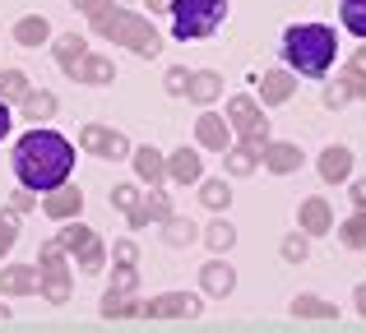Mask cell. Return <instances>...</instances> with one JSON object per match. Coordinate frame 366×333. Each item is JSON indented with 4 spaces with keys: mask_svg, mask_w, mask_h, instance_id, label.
Here are the masks:
<instances>
[{
    "mask_svg": "<svg viewBox=\"0 0 366 333\" xmlns=\"http://www.w3.org/2000/svg\"><path fill=\"white\" fill-rule=\"evenodd\" d=\"M278 51L297 79H325L339 61V33L330 24H287Z\"/></svg>",
    "mask_w": 366,
    "mask_h": 333,
    "instance_id": "7a4b0ae2",
    "label": "cell"
},
{
    "mask_svg": "<svg viewBox=\"0 0 366 333\" xmlns=\"http://www.w3.org/2000/svg\"><path fill=\"white\" fill-rule=\"evenodd\" d=\"M297 227H302L311 241H315V236H330L334 227H339V222H334V204H330L325 195L302 199V204H297Z\"/></svg>",
    "mask_w": 366,
    "mask_h": 333,
    "instance_id": "9c48e42d",
    "label": "cell"
},
{
    "mask_svg": "<svg viewBox=\"0 0 366 333\" xmlns=\"http://www.w3.org/2000/svg\"><path fill=\"white\" fill-rule=\"evenodd\" d=\"M139 199H144V190L134 185V180H121V185H112V208H121V213H130Z\"/></svg>",
    "mask_w": 366,
    "mask_h": 333,
    "instance_id": "f35d334b",
    "label": "cell"
},
{
    "mask_svg": "<svg viewBox=\"0 0 366 333\" xmlns=\"http://www.w3.org/2000/svg\"><path fill=\"white\" fill-rule=\"evenodd\" d=\"M334 79H339L343 88H348V98H352V102H357V98H366V70H362V65H352V61H348L339 74H334Z\"/></svg>",
    "mask_w": 366,
    "mask_h": 333,
    "instance_id": "8d00e7d4",
    "label": "cell"
},
{
    "mask_svg": "<svg viewBox=\"0 0 366 333\" xmlns=\"http://www.w3.org/2000/svg\"><path fill=\"white\" fill-rule=\"evenodd\" d=\"M259 167L274 171V176H292V171L306 167V153L297 144H287V139H269L264 153H259Z\"/></svg>",
    "mask_w": 366,
    "mask_h": 333,
    "instance_id": "5bb4252c",
    "label": "cell"
},
{
    "mask_svg": "<svg viewBox=\"0 0 366 333\" xmlns=\"http://www.w3.org/2000/svg\"><path fill=\"white\" fill-rule=\"evenodd\" d=\"M33 292H37V260L0 264V297H33Z\"/></svg>",
    "mask_w": 366,
    "mask_h": 333,
    "instance_id": "ac0fdd59",
    "label": "cell"
},
{
    "mask_svg": "<svg viewBox=\"0 0 366 333\" xmlns=\"http://www.w3.org/2000/svg\"><path fill=\"white\" fill-rule=\"evenodd\" d=\"M74 83H89V88H107L112 79H117V65H112V56H102V51H89L79 61V70L70 74Z\"/></svg>",
    "mask_w": 366,
    "mask_h": 333,
    "instance_id": "d6986e66",
    "label": "cell"
},
{
    "mask_svg": "<svg viewBox=\"0 0 366 333\" xmlns=\"http://www.w3.org/2000/svg\"><path fill=\"white\" fill-rule=\"evenodd\" d=\"M144 208H149V222L153 227H162L172 213H177V208H172V195L162 185H149V190H144Z\"/></svg>",
    "mask_w": 366,
    "mask_h": 333,
    "instance_id": "d6a6232c",
    "label": "cell"
},
{
    "mask_svg": "<svg viewBox=\"0 0 366 333\" xmlns=\"http://www.w3.org/2000/svg\"><path fill=\"white\" fill-rule=\"evenodd\" d=\"M339 19L357 42H366V0H339Z\"/></svg>",
    "mask_w": 366,
    "mask_h": 333,
    "instance_id": "836d02e7",
    "label": "cell"
},
{
    "mask_svg": "<svg viewBox=\"0 0 366 333\" xmlns=\"http://www.w3.org/2000/svg\"><path fill=\"white\" fill-rule=\"evenodd\" d=\"M292 315L297 319H339V306L325 297H311V292H302V297H292Z\"/></svg>",
    "mask_w": 366,
    "mask_h": 333,
    "instance_id": "f1b7e54d",
    "label": "cell"
},
{
    "mask_svg": "<svg viewBox=\"0 0 366 333\" xmlns=\"http://www.w3.org/2000/svg\"><path fill=\"white\" fill-rule=\"evenodd\" d=\"M199 176H204V153H195L186 144L167 153V180L172 185H199Z\"/></svg>",
    "mask_w": 366,
    "mask_h": 333,
    "instance_id": "9a60e30c",
    "label": "cell"
},
{
    "mask_svg": "<svg viewBox=\"0 0 366 333\" xmlns=\"http://www.w3.org/2000/svg\"><path fill=\"white\" fill-rule=\"evenodd\" d=\"M9 37H14V42L19 46H51V19H46V14H24V19H14V33H9Z\"/></svg>",
    "mask_w": 366,
    "mask_h": 333,
    "instance_id": "7402d4cb",
    "label": "cell"
},
{
    "mask_svg": "<svg viewBox=\"0 0 366 333\" xmlns=\"http://www.w3.org/2000/svg\"><path fill=\"white\" fill-rule=\"evenodd\" d=\"M74 144L61 135V130H46V125H33L28 135H19L14 144V180L28 190H37V195H46V190L65 185V180L74 176Z\"/></svg>",
    "mask_w": 366,
    "mask_h": 333,
    "instance_id": "6da1fadb",
    "label": "cell"
},
{
    "mask_svg": "<svg viewBox=\"0 0 366 333\" xmlns=\"http://www.w3.org/2000/svg\"><path fill=\"white\" fill-rule=\"evenodd\" d=\"M130 139L121 135V130H112V144H107V158H102V163H121V158H130Z\"/></svg>",
    "mask_w": 366,
    "mask_h": 333,
    "instance_id": "f6af8a7d",
    "label": "cell"
},
{
    "mask_svg": "<svg viewBox=\"0 0 366 333\" xmlns=\"http://www.w3.org/2000/svg\"><path fill=\"white\" fill-rule=\"evenodd\" d=\"M5 319H9V306H5V301H0V324H5Z\"/></svg>",
    "mask_w": 366,
    "mask_h": 333,
    "instance_id": "f5cc1de1",
    "label": "cell"
},
{
    "mask_svg": "<svg viewBox=\"0 0 366 333\" xmlns=\"http://www.w3.org/2000/svg\"><path fill=\"white\" fill-rule=\"evenodd\" d=\"M28 88H33L28 70H19V65H5V70H0V98H5L9 107H19V102L28 98Z\"/></svg>",
    "mask_w": 366,
    "mask_h": 333,
    "instance_id": "83f0119b",
    "label": "cell"
},
{
    "mask_svg": "<svg viewBox=\"0 0 366 333\" xmlns=\"http://www.w3.org/2000/svg\"><path fill=\"white\" fill-rule=\"evenodd\" d=\"M223 116H227V125H232L237 144H250V148L264 153V144L274 139V125H269V116L259 111V102L250 98V93H232L227 107H223Z\"/></svg>",
    "mask_w": 366,
    "mask_h": 333,
    "instance_id": "8992f818",
    "label": "cell"
},
{
    "mask_svg": "<svg viewBox=\"0 0 366 333\" xmlns=\"http://www.w3.org/2000/svg\"><path fill=\"white\" fill-rule=\"evenodd\" d=\"M199 292L214 297V301H223V297H232V292H237V269L223 260V255H214L209 264H199Z\"/></svg>",
    "mask_w": 366,
    "mask_h": 333,
    "instance_id": "4fadbf2b",
    "label": "cell"
},
{
    "mask_svg": "<svg viewBox=\"0 0 366 333\" xmlns=\"http://www.w3.org/2000/svg\"><path fill=\"white\" fill-rule=\"evenodd\" d=\"M70 5H74V9H79V14H84V19H93V14H102V9H107V5H112V0H70Z\"/></svg>",
    "mask_w": 366,
    "mask_h": 333,
    "instance_id": "bcb514c9",
    "label": "cell"
},
{
    "mask_svg": "<svg viewBox=\"0 0 366 333\" xmlns=\"http://www.w3.org/2000/svg\"><path fill=\"white\" fill-rule=\"evenodd\" d=\"M9 130H14V107H9V102L0 98V139H5Z\"/></svg>",
    "mask_w": 366,
    "mask_h": 333,
    "instance_id": "7dc6e473",
    "label": "cell"
},
{
    "mask_svg": "<svg viewBox=\"0 0 366 333\" xmlns=\"http://www.w3.org/2000/svg\"><path fill=\"white\" fill-rule=\"evenodd\" d=\"M42 213L51 217V222H70V217H79L84 213V190L74 185V180L46 190V195H42Z\"/></svg>",
    "mask_w": 366,
    "mask_h": 333,
    "instance_id": "8fae6325",
    "label": "cell"
},
{
    "mask_svg": "<svg viewBox=\"0 0 366 333\" xmlns=\"http://www.w3.org/2000/svg\"><path fill=\"white\" fill-rule=\"evenodd\" d=\"M352 163H357V153L348 144H330L315 158V171H320L325 185H343V180H352Z\"/></svg>",
    "mask_w": 366,
    "mask_h": 333,
    "instance_id": "7c38bea8",
    "label": "cell"
},
{
    "mask_svg": "<svg viewBox=\"0 0 366 333\" xmlns=\"http://www.w3.org/2000/svg\"><path fill=\"white\" fill-rule=\"evenodd\" d=\"M352 65H362V70H366V42L357 46V51H352Z\"/></svg>",
    "mask_w": 366,
    "mask_h": 333,
    "instance_id": "816d5d0a",
    "label": "cell"
},
{
    "mask_svg": "<svg viewBox=\"0 0 366 333\" xmlns=\"http://www.w3.org/2000/svg\"><path fill=\"white\" fill-rule=\"evenodd\" d=\"M186 83H190V70H186V65H172V70L162 74V88H167L172 98H186Z\"/></svg>",
    "mask_w": 366,
    "mask_h": 333,
    "instance_id": "b9f144b4",
    "label": "cell"
},
{
    "mask_svg": "<svg viewBox=\"0 0 366 333\" xmlns=\"http://www.w3.org/2000/svg\"><path fill=\"white\" fill-rule=\"evenodd\" d=\"M199 204H204L209 213H227V208H232V185H227L223 176H199Z\"/></svg>",
    "mask_w": 366,
    "mask_h": 333,
    "instance_id": "484cf974",
    "label": "cell"
},
{
    "mask_svg": "<svg viewBox=\"0 0 366 333\" xmlns=\"http://www.w3.org/2000/svg\"><path fill=\"white\" fill-rule=\"evenodd\" d=\"M167 19H172V37L177 42H204V37H214L223 28L227 0H172Z\"/></svg>",
    "mask_w": 366,
    "mask_h": 333,
    "instance_id": "277c9868",
    "label": "cell"
},
{
    "mask_svg": "<svg viewBox=\"0 0 366 333\" xmlns=\"http://www.w3.org/2000/svg\"><path fill=\"white\" fill-rule=\"evenodd\" d=\"M199 241L209 245V255H227L237 245V227L227 222V213H214V222L199 227Z\"/></svg>",
    "mask_w": 366,
    "mask_h": 333,
    "instance_id": "cb8c5ba5",
    "label": "cell"
},
{
    "mask_svg": "<svg viewBox=\"0 0 366 333\" xmlns=\"http://www.w3.org/2000/svg\"><path fill=\"white\" fill-rule=\"evenodd\" d=\"M139 292H117V287H107L102 292V319H139Z\"/></svg>",
    "mask_w": 366,
    "mask_h": 333,
    "instance_id": "603a6c76",
    "label": "cell"
},
{
    "mask_svg": "<svg viewBox=\"0 0 366 333\" xmlns=\"http://www.w3.org/2000/svg\"><path fill=\"white\" fill-rule=\"evenodd\" d=\"M89 51H93V46H89V37H84V33H74V28H70V33H56V37H51V56H56V65H61L65 74H74V70H79V61H84Z\"/></svg>",
    "mask_w": 366,
    "mask_h": 333,
    "instance_id": "e0dca14e",
    "label": "cell"
},
{
    "mask_svg": "<svg viewBox=\"0 0 366 333\" xmlns=\"http://www.w3.org/2000/svg\"><path fill=\"white\" fill-rule=\"evenodd\" d=\"M255 79H259V102H264V107H283V102H292L297 98V83H302L287 65H274V70L255 74Z\"/></svg>",
    "mask_w": 366,
    "mask_h": 333,
    "instance_id": "30bf717a",
    "label": "cell"
},
{
    "mask_svg": "<svg viewBox=\"0 0 366 333\" xmlns=\"http://www.w3.org/2000/svg\"><path fill=\"white\" fill-rule=\"evenodd\" d=\"M107 144H112V125H102V121H89V125H79V153L107 158Z\"/></svg>",
    "mask_w": 366,
    "mask_h": 333,
    "instance_id": "4dcf8cb0",
    "label": "cell"
},
{
    "mask_svg": "<svg viewBox=\"0 0 366 333\" xmlns=\"http://www.w3.org/2000/svg\"><path fill=\"white\" fill-rule=\"evenodd\" d=\"M14 241H19V213L14 208H0V260L14 250Z\"/></svg>",
    "mask_w": 366,
    "mask_h": 333,
    "instance_id": "74e56055",
    "label": "cell"
},
{
    "mask_svg": "<svg viewBox=\"0 0 366 333\" xmlns=\"http://www.w3.org/2000/svg\"><path fill=\"white\" fill-rule=\"evenodd\" d=\"M223 171L232 180H242V176H255L259 171V148H250V144H237L232 139V148L223 153Z\"/></svg>",
    "mask_w": 366,
    "mask_h": 333,
    "instance_id": "d4e9b609",
    "label": "cell"
},
{
    "mask_svg": "<svg viewBox=\"0 0 366 333\" xmlns=\"http://www.w3.org/2000/svg\"><path fill=\"white\" fill-rule=\"evenodd\" d=\"M74 264H79V273H102V269H107V241L93 236V241L74 255Z\"/></svg>",
    "mask_w": 366,
    "mask_h": 333,
    "instance_id": "e575fe53",
    "label": "cell"
},
{
    "mask_svg": "<svg viewBox=\"0 0 366 333\" xmlns=\"http://www.w3.org/2000/svg\"><path fill=\"white\" fill-rule=\"evenodd\" d=\"M320 102H325V107H330V111H339V107H348V88H343V83L339 79H334V83H325V88H320Z\"/></svg>",
    "mask_w": 366,
    "mask_h": 333,
    "instance_id": "7bdbcfd3",
    "label": "cell"
},
{
    "mask_svg": "<svg viewBox=\"0 0 366 333\" xmlns=\"http://www.w3.org/2000/svg\"><path fill=\"white\" fill-rule=\"evenodd\" d=\"M232 125H227V116H218V111H209V107H199V116H195V144L204 148V153H227L232 148Z\"/></svg>",
    "mask_w": 366,
    "mask_h": 333,
    "instance_id": "ba28073f",
    "label": "cell"
},
{
    "mask_svg": "<svg viewBox=\"0 0 366 333\" xmlns=\"http://www.w3.org/2000/svg\"><path fill=\"white\" fill-rule=\"evenodd\" d=\"M89 28H93V37L125 46V51H134L139 61H158V51H162V33L153 28V19H149V14H139V9L117 5V0H112L102 14H93V19H89Z\"/></svg>",
    "mask_w": 366,
    "mask_h": 333,
    "instance_id": "3957f363",
    "label": "cell"
},
{
    "mask_svg": "<svg viewBox=\"0 0 366 333\" xmlns=\"http://www.w3.org/2000/svg\"><path fill=\"white\" fill-rule=\"evenodd\" d=\"M107 264H139V245H134L130 236L112 241V245H107Z\"/></svg>",
    "mask_w": 366,
    "mask_h": 333,
    "instance_id": "60d3db41",
    "label": "cell"
},
{
    "mask_svg": "<svg viewBox=\"0 0 366 333\" xmlns=\"http://www.w3.org/2000/svg\"><path fill=\"white\" fill-rule=\"evenodd\" d=\"M93 236H98V232H93V227H84L79 217H70V222H65L61 232H56V241H61V250H65V255H70V260H74V255H79L84 245L93 241Z\"/></svg>",
    "mask_w": 366,
    "mask_h": 333,
    "instance_id": "1f68e13d",
    "label": "cell"
},
{
    "mask_svg": "<svg viewBox=\"0 0 366 333\" xmlns=\"http://www.w3.org/2000/svg\"><path fill=\"white\" fill-rule=\"evenodd\" d=\"M70 255L61 250V241H42L37 245V292L51 306H65L74 292V273H70Z\"/></svg>",
    "mask_w": 366,
    "mask_h": 333,
    "instance_id": "5b68a950",
    "label": "cell"
},
{
    "mask_svg": "<svg viewBox=\"0 0 366 333\" xmlns=\"http://www.w3.org/2000/svg\"><path fill=\"white\" fill-rule=\"evenodd\" d=\"M112 287L117 292H139V264H112Z\"/></svg>",
    "mask_w": 366,
    "mask_h": 333,
    "instance_id": "ab89813d",
    "label": "cell"
},
{
    "mask_svg": "<svg viewBox=\"0 0 366 333\" xmlns=\"http://www.w3.org/2000/svg\"><path fill=\"white\" fill-rule=\"evenodd\" d=\"M56 111H61V98H56L51 88H28V98L19 102V116L33 121V125H46Z\"/></svg>",
    "mask_w": 366,
    "mask_h": 333,
    "instance_id": "44dd1931",
    "label": "cell"
},
{
    "mask_svg": "<svg viewBox=\"0 0 366 333\" xmlns=\"http://www.w3.org/2000/svg\"><path fill=\"white\" fill-rule=\"evenodd\" d=\"M334 232H339L343 250H366V208H352V213L343 217Z\"/></svg>",
    "mask_w": 366,
    "mask_h": 333,
    "instance_id": "f546056e",
    "label": "cell"
},
{
    "mask_svg": "<svg viewBox=\"0 0 366 333\" xmlns=\"http://www.w3.org/2000/svg\"><path fill=\"white\" fill-rule=\"evenodd\" d=\"M162 241H167L172 250H186V245H195V241H199V227L190 222V217L172 213L167 222H162Z\"/></svg>",
    "mask_w": 366,
    "mask_h": 333,
    "instance_id": "4316f807",
    "label": "cell"
},
{
    "mask_svg": "<svg viewBox=\"0 0 366 333\" xmlns=\"http://www.w3.org/2000/svg\"><path fill=\"white\" fill-rule=\"evenodd\" d=\"M9 208H14V213H19V217H24V213H33V208H37V190H28V185H19V190H14V195H9Z\"/></svg>",
    "mask_w": 366,
    "mask_h": 333,
    "instance_id": "ee69618b",
    "label": "cell"
},
{
    "mask_svg": "<svg viewBox=\"0 0 366 333\" xmlns=\"http://www.w3.org/2000/svg\"><path fill=\"white\" fill-rule=\"evenodd\" d=\"M130 163H134V176L144 185H167V153L162 148L139 144V148H130Z\"/></svg>",
    "mask_w": 366,
    "mask_h": 333,
    "instance_id": "2e32d148",
    "label": "cell"
},
{
    "mask_svg": "<svg viewBox=\"0 0 366 333\" xmlns=\"http://www.w3.org/2000/svg\"><path fill=\"white\" fill-rule=\"evenodd\" d=\"M144 5H149V14H167V5H172V0H144Z\"/></svg>",
    "mask_w": 366,
    "mask_h": 333,
    "instance_id": "f907efd6",
    "label": "cell"
},
{
    "mask_svg": "<svg viewBox=\"0 0 366 333\" xmlns=\"http://www.w3.org/2000/svg\"><path fill=\"white\" fill-rule=\"evenodd\" d=\"M204 310V301L195 292H158L139 306V319H195Z\"/></svg>",
    "mask_w": 366,
    "mask_h": 333,
    "instance_id": "52a82bcc",
    "label": "cell"
},
{
    "mask_svg": "<svg viewBox=\"0 0 366 333\" xmlns=\"http://www.w3.org/2000/svg\"><path fill=\"white\" fill-rule=\"evenodd\" d=\"M218 98H223V74H218V70H190L186 102H195V107H214Z\"/></svg>",
    "mask_w": 366,
    "mask_h": 333,
    "instance_id": "ffe728a7",
    "label": "cell"
},
{
    "mask_svg": "<svg viewBox=\"0 0 366 333\" xmlns=\"http://www.w3.org/2000/svg\"><path fill=\"white\" fill-rule=\"evenodd\" d=\"M352 301H357V315L366 319V282H362V287H357V292H352Z\"/></svg>",
    "mask_w": 366,
    "mask_h": 333,
    "instance_id": "681fc988",
    "label": "cell"
},
{
    "mask_svg": "<svg viewBox=\"0 0 366 333\" xmlns=\"http://www.w3.org/2000/svg\"><path fill=\"white\" fill-rule=\"evenodd\" d=\"M348 195H352V208H366V176L352 180V190H348Z\"/></svg>",
    "mask_w": 366,
    "mask_h": 333,
    "instance_id": "c3c4849f",
    "label": "cell"
},
{
    "mask_svg": "<svg viewBox=\"0 0 366 333\" xmlns=\"http://www.w3.org/2000/svg\"><path fill=\"white\" fill-rule=\"evenodd\" d=\"M278 255H283V264H306V255H311V236L297 227V232H287L283 241H278Z\"/></svg>",
    "mask_w": 366,
    "mask_h": 333,
    "instance_id": "d590c367",
    "label": "cell"
}]
</instances>
